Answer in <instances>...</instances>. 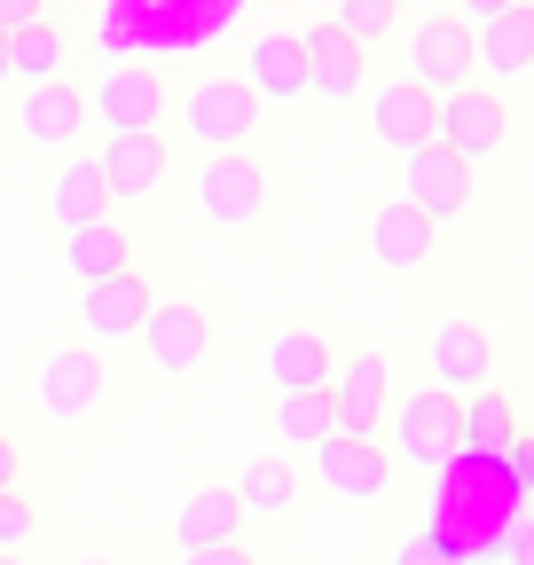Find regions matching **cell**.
I'll list each match as a JSON object with an SVG mask.
<instances>
[{
	"label": "cell",
	"mask_w": 534,
	"mask_h": 565,
	"mask_svg": "<svg viewBox=\"0 0 534 565\" xmlns=\"http://www.w3.org/2000/svg\"><path fill=\"white\" fill-rule=\"evenodd\" d=\"M456 9H472V17H480V24H488V17H495V9H519V0H456Z\"/></svg>",
	"instance_id": "cell-37"
},
{
	"label": "cell",
	"mask_w": 534,
	"mask_h": 565,
	"mask_svg": "<svg viewBox=\"0 0 534 565\" xmlns=\"http://www.w3.org/2000/svg\"><path fill=\"white\" fill-rule=\"evenodd\" d=\"M236 503L244 519H291L299 511V463L291 456H252L236 479Z\"/></svg>",
	"instance_id": "cell-25"
},
{
	"label": "cell",
	"mask_w": 534,
	"mask_h": 565,
	"mask_svg": "<svg viewBox=\"0 0 534 565\" xmlns=\"http://www.w3.org/2000/svg\"><path fill=\"white\" fill-rule=\"evenodd\" d=\"M32 534H40V511H32L24 494L9 487V494H0V550H24Z\"/></svg>",
	"instance_id": "cell-30"
},
{
	"label": "cell",
	"mask_w": 534,
	"mask_h": 565,
	"mask_svg": "<svg viewBox=\"0 0 534 565\" xmlns=\"http://www.w3.org/2000/svg\"><path fill=\"white\" fill-rule=\"evenodd\" d=\"M330 433H354V440H377V424H385V401H393V362L377 345L346 353L339 370H330Z\"/></svg>",
	"instance_id": "cell-3"
},
{
	"label": "cell",
	"mask_w": 534,
	"mask_h": 565,
	"mask_svg": "<svg viewBox=\"0 0 534 565\" xmlns=\"http://www.w3.org/2000/svg\"><path fill=\"white\" fill-rule=\"evenodd\" d=\"M0 47H9V79L17 87H40V79H63V71H72V32L55 17H32L17 32H0Z\"/></svg>",
	"instance_id": "cell-20"
},
{
	"label": "cell",
	"mask_w": 534,
	"mask_h": 565,
	"mask_svg": "<svg viewBox=\"0 0 534 565\" xmlns=\"http://www.w3.org/2000/svg\"><path fill=\"white\" fill-rule=\"evenodd\" d=\"M299 47H307V95H322V103H354L362 95V79H370V47L362 40H346L339 24H314V32H299Z\"/></svg>",
	"instance_id": "cell-13"
},
{
	"label": "cell",
	"mask_w": 534,
	"mask_h": 565,
	"mask_svg": "<svg viewBox=\"0 0 534 565\" xmlns=\"http://www.w3.org/2000/svg\"><path fill=\"white\" fill-rule=\"evenodd\" d=\"M409 79L432 87V95L472 79V24H463V17H425L409 32Z\"/></svg>",
	"instance_id": "cell-11"
},
{
	"label": "cell",
	"mask_w": 534,
	"mask_h": 565,
	"mask_svg": "<svg viewBox=\"0 0 534 565\" xmlns=\"http://www.w3.org/2000/svg\"><path fill=\"white\" fill-rule=\"evenodd\" d=\"M432 141H448L463 166H488L503 141H511V103H503V95H480V87H448V95H440V134H432Z\"/></svg>",
	"instance_id": "cell-5"
},
{
	"label": "cell",
	"mask_w": 534,
	"mask_h": 565,
	"mask_svg": "<svg viewBox=\"0 0 534 565\" xmlns=\"http://www.w3.org/2000/svg\"><path fill=\"white\" fill-rule=\"evenodd\" d=\"M314 471H322L330 494H354V503H370V494L393 487V456H385V440H354V433L314 440Z\"/></svg>",
	"instance_id": "cell-14"
},
{
	"label": "cell",
	"mask_w": 534,
	"mask_h": 565,
	"mask_svg": "<svg viewBox=\"0 0 534 565\" xmlns=\"http://www.w3.org/2000/svg\"><path fill=\"white\" fill-rule=\"evenodd\" d=\"M456 408L463 393L448 385H417V393H393L385 401V456L393 463H409V471H448L456 463Z\"/></svg>",
	"instance_id": "cell-1"
},
{
	"label": "cell",
	"mask_w": 534,
	"mask_h": 565,
	"mask_svg": "<svg viewBox=\"0 0 534 565\" xmlns=\"http://www.w3.org/2000/svg\"><path fill=\"white\" fill-rule=\"evenodd\" d=\"M0 565H24V550H0Z\"/></svg>",
	"instance_id": "cell-39"
},
{
	"label": "cell",
	"mask_w": 534,
	"mask_h": 565,
	"mask_svg": "<svg viewBox=\"0 0 534 565\" xmlns=\"http://www.w3.org/2000/svg\"><path fill=\"white\" fill-rule=\"evenodd\" d=\"M87 110H95L110 134H158V126H165V71H150V63L103 71V87L87 95Z\"/></svg>",
	"instance_id": "cell-8"
},
{
	"label": "cell",
	"mask_w": 534,
	"mask_h": 565,
	"mask_svg": "<svg viewBox=\"0 0 534 565\" xmlns=\"http://www.w3.org/2000/svg\"><path fill=\"white\" fill-rule=\"evenodd\" d=\"M370 134L385 141V150H425V141L440 134V95L432 87H417V79H393V87H377L370 95Z\"/></svg>",
	"instance_id": "cell-12"
},
{
	"label": "cell",
	"mask_w": 534,
	"mask_h": 565,
	"mask_svg": "<svg viewBox=\"0 0 534 565\" xmlns=\"http://www.w3.org/2000/svg\"><path fill=\"white\" fill-rule=\"evenodd\" d=\"M393 565H463V557H456V550H440L432 534H409V542L393 550Z\"/></svg>",
	"instance_id": "cell-31"
},
{
	"label": "cell",
	"mask_w": 534,
	"mask_h": 565,
	"mask_svg": "<svg viewBox=\"0 0 534 565\" xmlns=\"http://www.w3.org/2000/svg\"><path fill=\"white\" fill-rule=\"evenodd\" d=\"M95 166H103V181H110V204L158 196V189H165V141H158V134H110Z\"/></svg>",
	"instance_id": "cell-17"
},
{
	"label": "cell",
	"mask_w": 534,
	"mask_h": 565,
	"mask_svg": "<svg viewBox=\"0 0 534 565\" xmlns=\"http://www.w3.org/2000/svg\"><path fill=\"white\" fill-rule=\"evenodd\" d=\"M519 9H534V0H519Z\"/></svg>",
	"instance_id": "cell-42"
},
{
	"label": "cell",
	"mask_w": 534,
	"mask_h": 565,
	"mask_svg": "<svg viewBox=\"0 0 534 565\" xmlns=\"http://www.w3.org/2000/svg\"><path fill=\"white\" fill-rule=\"evenodd\" d=\"M181 550H213V542H244V503H236V487H196L181 519H173Z\"/></svg>",
	"instance_id": "cell-23"
},
{
	"label": "cell",
	"mask_w": 534,
	"mask_h": 565,
	"mask_svg": "<svg viewBox=\"0 0 534 565\" xmlns=\"http://www.w3.org/2000/svg\"><path fill=\"white\" fill-rule=\"evenodd\" d=\"M196 204H205L213 228H252L259 212H267V173L244 150H213L205 173H196Z\"/></svg>",
	"instance_id": "cell-7"
},
{
	"label": "cell",
	"mask_w": 534,
	"mask_h": 565,
	"mask_svg": "<svg viewBox=\"0 0 534 565\" xmlns=\"http://www.w3.org/2000/svg\"><path fill=\"white\" fill-rule=\"evenodd\" d=\"M103 353H87V345H63V353H47V362H40V408L47 416H63V424H72V416H87L95 401H103Z\"/></svg>",
	"instance_id": "cell-16"
},
{
	"label": "cell",
	"mask_w": 534,
	"mask_h": 565,
	"mask_svg": "<svg viewBox=\"0 0 534 565\" xmlns=\"http://www.w3.org/2000/svg\"><path fill=\"white\" fill-rule=\"evenodd\" d=\"M134 338H142L150 370L189 377V370H205V353H213V315L196 307V299H165V307H150V322L134 330Z\"/></svg>",
	"instance_id": "cell-6"
},
{
	"label": "cell",
	"mask_w": 534,
	"mask_h": 565,
	"mask_svg": "<svg viewBox=\"0 0 534 565\" xmlns=\"http://www.w3.org/2000/svg\"><path fill=\"white\" fill-rule=\"evenodd\" d=\"M87 95L72 87V79H40V87H24L17 95V134L32 141V150H72V141L87 134Z\"/></svg>",
	"instance_id": "cell-9"
},
{
	"label": "cell",
	"mask_w": 534,
	"mask_h": 565,
	"mask_svg": "<svg viewBox=\"0 0 534 565\" xmlns=\"http://www.w3.org/2000/svg\"><path fill=\"white\" fill-rule=\"evenodd\" d=\"M503 565H534V519L511 526V557H503Z\"/></svg>",
	"instance_id": "cell-36"
},
{
	"label": "cell",
	"mask_w": 534,
	"mask_h": 565,
	"mask_svg": "<svg viewBox=\"0 0 534 565\" xmlns=\"http://www.w3.org/2000/svg\"><path fill=\"white\" fill-rule=\"evenodd\" d=\"M72 565H103V557H72Z\"/></svg>",
	"instance_id": "cell-40"
},
{
	"label": "cell",
	"mask_w": 534,
	"mask_h": 565,
	"mask_svg": "<svg viewBox=\"0 0 534 565\" xmlns=\"http://www.w3.org/2000/svg\"><path fill=\"white\" fill-rule=\"evenodd\" d=\"M32 17H47V0H0V32H17V24H32Z\"/></svg>",
	"instance_id": "cell-34"
},
{
	"label": "cell",
	"mask_w": 534,
	"mask_h": 565,
	"mask_svg": "<svg viewBox=\"0 0 534 565\" xmlns=\"http://www.w3.org/2000/svg\"><path fill=\"white\" fill-rule=\"evenodd\" d=\"M370 252H377L385 267H400V275H417V267L432 259V221H425L409 196H385V204L370 212Z\"/></svg>",
	"instance_id": "cell-19"
},
{
	"label": "cell",
	"mask_w": 534,
	"mask_h": 565,
	"mask_svg": "<svg viewBox=\"0 0 534 565\" xmlns=\"http://www.w3.org/2000/svg\"><path fill=\"white\" fill-rule=\"evenodd\" d=\"M330 24H339L346 40H362V47H377V40L400 24V0H339V9H330Z\"/></svg>",
	"instance_id": "cell-29"
},
{
	"label": "cell",
	"mask_w": 534,
	"mask_h": 565,
	"mask_svg": "<svg viewBox=\"0 0 534 565\" xmlns=\"http://www.w3.org/2000/svg\"><path fill=\"white\" fill-rule=\"evenodd\" d=\"M330 370H339V345L322 330H284L267 345V377L276 385H330Z\"/></svg>",
	"instance_id": "cell-27"
},
{
	"label": "cell",
	"mask_w": 534,
	"mask_h": 565,
	"mask_svg": "<svg viewBox=\"0 0 534 565\" xmlns=\"http://www.w3.org/2000/svg\"><path fill=\"white\" fill-rule=\"evenodd\" d=\"M181 126L205 141V150H244L259 134V95L236 79V71H213V79H196L181 95Z\"/></svg>",
	"instance_id": "cell-2"
},
{
	"label": "cell",
	"mask_w": 534,
	"mask_h": 565,
	"mask_svg": "<svg viewBox=\"0 0 534 565\" xmlns=\"http://www.w3.org/2000/svg\"><path fill=\"white\" fill-rule=\"evenodd\" d=\"M181 565H252L244 542H213V550H181Z\"/></svg>",
	"instance_id": "cell-32"
},
{
	"label": "cell",
	"mask_w": 534,
	"mask_h": 565,
	"mask_svg": "<svg viewBox=\"0 0 534 565\" xmlns=\"http://www.w3.org/2000/svg\"><path fill=\"white\" fill-rule=\"evenodd\" d=\"M503 463H511V471H519V487L534 494V440H519V433H511V448H503Z\"/></svg>",
	"instance_id": "cell-33"
},
{
	"label": "cell",
	"mask_w": 534,
	"mask_h": 565,
	"mask_svg": "<svg viewBox=\"0 0 534 565\" xmlns=\"http://www.w3.org/2000/svg\"><path fill=\"white\" fill-rule=\"evenodd\" d=\"M47 212H55V228H87V221H103V212H110L103 166H95V158H72V166L55 173V189H47Z\"/></svg>",
	"instance_id": "cell-26"
},
{
	"label": "cell",
	"mask_w": 534,
	"mask_h": 565,
	"mask_svg": "<svg viewBox=\"0 0 534 565\" xmlns=\"http://www.w3.org/2000/svg\"><path fill=\"white\" fill-rule=\"evenodd\" d=\"M150 307H158V291L142 282V267H118V275H103V282H87V299H79V322H87V338H134L150 322Z\"/></svg>",
	"instance_id": "cell-15"
},
{
	"label": "cell",
	"mask_w": 534,
	"mask_h": 565,
	"mask_svg": "<svg viewBox=\"0 0 534 565\" xmlns=\"http://www.w3.org/2000/svg\"><path fill=\"white\" fill-rule=\"evenodd\" d=\"M63 259H72V275L79 282H103V275H118V267H134L142 259V244H134V228L126 221H87V228H63Z\"/></svg>",
	"instance_id": "cell-21"
},
{
	"label": "cell",
	"mask_w": 534,
	"mask_h": 565,
	"mask_svg": "<svg viewBox=\"0 0 534 565\" xmlns=\"http://www.w3.org/2000/svg\"><path fill=\"white\" fill-rule=\"evenodd\" d=\"M236 79H244L259 103H299V95H307V47H299V32L259 24L252 47H244V71H236Z\"/></svg>",
	"instance_id": "cell-10"
},
{
	"label": "cell",
	"mask_w": 534,
	"mask_h": 565,
	"mask_svg": "<svg viewBox=\"0 0 534 565\" xmlns=\"http://www.w3.org/2000/svg\"><path fill=\"white\" fill-rule=\"evenodd\" d=\"M511 401L495 393V385H472L463 393V408H456V456H480V463H503V448H511Z\"/></svg>",
	"instance_id": "cell-22"
},
{
	"label": "cell",
	"mask_w": 534,
	"mask_h": 565,
	"mask_svg": "<svg viewBox=\"0 0 534 565\" xmlns=\"http://www.w3.org/2000/svg\"><path fill=\"white\" fill-rule=\"evenodd\" d=\"M9 87H17V79H9V47H0V95H9Z\"/></svg>",
	"instance_id": "cell-38"
},
{
	"label": "cell",
	"mask_w": 534,
	"mask_h": 565,
	"mask_svg": "<svg viewBox=\"0 0 534 565\" xmlns=\"http://www.w3.org/2000/svg\"><path fill=\"white\" fill-rule=\"evenodd\" d=\"M276 440H284V448L330 440V393H322V385H284V393H276Z\"/></svg>",
	"instance_id": "cell-28"
},
{
	"label": "cell",
	"mask_w": 534,
	"mask_h": 565,
	"mask_svg": "<svg viewBox=\"0 0 534 565\" xmlns=\"http://www.w3.org/2000/svg\"><path fill=\"white\" fill-rule=\"evenodd\" d=\"M400 196L440 228V221H456V212H472V166H463L448 141H425V150L400 158Z\"/></svg>",
	"instance_id": "cell-4"
},
{
	"label": "cell",
	"mask_w": 534,
	"mask_h": 565,
	"mask_svg": "<svg viewBox=\"0 0 534 565\" xmlns=\"http://www.w3.org/2000/svg\"><path fill=\"white\" fill-rule=\"evenodd\" d=\"M425 353H432V377H440L448 393H472V385L495 377V338H488L480 322H440Z\"/></svg>",
	"instance_id": "cell-18"
},
{
	"label": "cell",
	"mask_w": 534,
	"mask_h": 565,
	"mask_svg": "<svg viewBox=\"0 0 534 565\" xmlns=\"http://www.w3.org/2000/svg\"><path fill=\"white\" fill-rule=\"evenodd\" d=\"M17 479H24V448H17L9 433H0V494H9Z\"/></svg>",
	"instance_id": "cell-35"
},
{
	"label": "cell",
	"mask_w": 534,
	"mask_h": 565,
	"mask_svg": "<svg viewBox=\"0 0 534 565\" xmlns=\"http://www.w3.org/2000/svg\"><path fill=\"white\" fill-rule=\"evenodd\" d=\"M472 63H488L495 79H519V71H534V9H495L472 40Z\"/></svg>",
	"instance_id": "cell-24"
},
{
	"label": "cell",
	"mask_w": 534,
	"mask_h": 565,
	"mask_svg": "<svg viewBox=\"0 0 534 565\" xmlns=\"http://www.w3.org/2000/svg\"><path fill=\"white\" fill-rule=\"evenodd\" d=\"M314 9H339V0H314Z\"/></svg>",
	"instance_id": "cell-41"
}]
</instances>
